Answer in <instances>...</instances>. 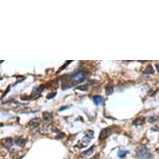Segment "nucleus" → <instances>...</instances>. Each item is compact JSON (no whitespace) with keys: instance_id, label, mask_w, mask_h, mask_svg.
Wrapping results in <instances>:
<instances>
[{"instance_id":"f257e3e1","label":"nucleus","mask_w":159,"mask_h":159,"mask_svg":"<svg viewBox=\"0 0 159 159\" xmlns=\"http://www.w3.org/2000/svg\"><path fill=\"white\" fill-rule=\"evenodd\" d=\"M87 76V72L84 71H79L69 76H64L62 80V88L65 90L72 87L79 83L84 81Z\"/></svg>"},{"instance_id":"f03ea898","label":"nucleus","mask_w":159,"mask_h":159,"mask_svg":"<svg viewBox=\"0 0 159 159\" xmlns=\"http://www.w3.org/2000/svg\"><path fill=\"white\" fill-rule=\"evenodd\" d=\"M137 157L138 159H150L152 155L145 147H141L137 150Z\"/></svg>"},{"instance_id":"7ed1b4c3","label":"nucleus","mask_w":159,"mask_h":159,"mask_svg":"<svg viewBox=\"0 0 159 159\" xmlns=\"http://www.w3.org/2000/svg\"><path fill=\"white\" fill-rule=\"evenodd\" d=\"M113 127H107L101 130L100 135H99V139L100 140H104L107 138L108 137L110 136V135L112 134L113 131H114Z\"/></svg>"},{"instance_id":"20e7f679","label":"nucleus","mask_w":159,"mask_h":159,"mask_svg":"<svg viewBox=\"0 0 159 159\" xmlns=\"http://www.w3.org/2000/svg\"><path fill=\"white\" fill-rule=\"evenodd\" d=\"M91 138H89L88 137L85 136L84 137H83L81 140H80L78 142L77 147L79 149H82V148H85L91 142Z\"/></svg>"},{"instance_id":"39448f33","label":"nucleus","mask_w":159,"mask_h":159,"mask_svg":"<svg viewBox=\"0 0 159 159\" xmlns=\"http://www.w3.org/2000/svg\"><path fill=\"white\" fill-rule=\"evenodd\" d=\"M2 145L6 149H10L11 147L13 146V140L11 138H5L3 140Z\"/></svg>"},{"instance_id":"423d86ee","label":"nucleus","mask_w":159,"mask_h":159,"mask_svg":"<svg viewBox=\"0 0 159 159\" xmlns=\"http://www.w3.org/2000/svg\"><path fill=\"white\" fill-rule=\"evenodd\" d=\"M40 123H41V119L38 118V117H36V118L31 119L29 122L28 124H29V125L31 127L35 128V127L38 126V125L40 124Z\"/></svg>"},{"instance_id":"0eeeda50","label":"nucleus","mask_w":159,"mask_h":159,"mask_svg":"<svg viewBox=\"0 0 159 159\" xmlns=\"http://www.w3.org/2000/svg\"><path fill=\"white\" fill-rule=\"evenodd\" d=\"M105 91H106V94L107 96H110L114 92V85L111 83L107 84L105 87Z\"/></svg>"},{"instance_id":"6e6552de","label":"nucleus","mask_w":159,"mask_h":159,"mask_svg":"<svg viewBox=\"0 0 159 159\" xmlns=\"http://www.w3.org/2000/svg\"><path fill=\"white\" fill-rule=\"evenodd\" d=\"M93 101H94V104L97 105V106H101L104 103V100L103 98L100 96H95L93 97Z\"/></svg>"},{"instance_id":"1a4fd4ad","label":"nucleus","mask_w":159,"mask_h":159,"mask_svg":"<svg viewBox=\"0 0 159 159\" xmlns=\"http://www.w3.org/2000/svg\"><path fill=\"white\" fill-rule=\"evenodd\" d=\"M15 142L16 144V145H18V146L21 147H23L25 146L26 144V140L24 139V138H15Z\"/></svg>"},{"instance_id":"9d476101","label":"nucleus","mask_w":159,"mask_h":159,"mask_svg":"<svg viewBox=\"0 0 159 159\" xmlns=\"http://www.w3.org/2000/svg\"><path fill=\"white\" fill-rule=\"evenodd\" d=\"M95 148H96L95 145H93V146L91 147L90 148V149H89L88 150L84 151V152H83L82 153L81 155L82 156V157H87V156L90 155H91L94 152Z\"/></svg>"},{"instance_id":"9b49d317","label":"nucleus","mask_w":159,"mask_h":159,"mask_svg":"<svg viewBox=\"0 0 159 159\" xmlns=\"http://www.w3.org/2000/svg\"><path fill=\"white\" fill-rule=\"evenodd\" d=\"M145 122V118L142 117V118H137L133 122V125H141L143 124Z\"/></svg>"},{"instance_id":"f8f14e48","label":"nucleus","mask_w":159,"mask_h":159,"mask_svg":"<svg viewBox=\"0 0 159 159\" xmlns=\"http://www.w3.org/2000/svg\"><path fill=\"white\" fill-rule=\"evenodd\" d=\"M42 117H43V119L46 121H49L50 120L51 118H52V116L51 115V114L50 113H48V112H44L43 113V115H42Z\"/></svg>"},{"instance_id":"ddd939ff","label":"nucleus","mask_w":159,"mask_h":159,"mask_svg":"<svg viewBox=\"0 0 159 159\" xmlns=\"http://www.w3.org/2000/svg\"><path fill=\"white\" fill-rule=\"evenodd\" d=\"M154 73V70L151 66H147V67L145 69V71H144V74H152Z\"/></svg>"},{"instance_id":"4468645a","label":"nucleus","mask_w":159,"mask_h":159,"mask_svg":"<svg viewBox=\"0 0 159 159\" xmlns=\"http://www.w3.org/2000/svg\"><path fill=\"white\" fill-rule=\"evenodd\" d=\"M85 134H86V136L88 137L91 138V139H92L94 136V131H92V130H87V131L85 132Z\"/></svg>"},{"instance_id":"2eb2a0df","label":"nucleus","mask_w":159,"mask_h":159,"mask_svg":"<svg viewBox=\"0 0 159 159\" xmlns=\"http://www.w3.org/2000/svg\"><path fill=\"white\" fill-rule=\"evenodd\" d=\"M44 90V87L42 86H40L39 87L37 88H35L34 90V94H39Z\"/></svg>"},{"instance_id":"dca6fc26","label":"nucleus","mask_w":159,"mask_h":159,"mask_svg":"<svg viewBox=\"0 0 159 159\" xmlns=\"http://www.w3.org/2000/svg\"><path fill=\"white\" fill-rule=\"evenodd\" d=\"M77 89L79 90H81V91H87L88 89H89V86L87 84L82 85V86H79V87H77Z\"/></svg>"},{"instance_id":"f3484780","label":"nucleus","mask_w":159,"mask_h":159,"mask_svg":"<svg viewBox=\"0 0 159 159\" xmlns=\"http://www.w3.org/2000/svg\"><path fill=\"white\" fill-rule=\"evenodd\" d=\"M127 153V151L125 150H120L118 153V156L119 157H123Z\"/></svg>"},{"instance_id":"a211bd4d","label":"nucleus","mask_w":159,"mask_h":159,"mask_svg":"<svg viewBox=\"0 0 159 159\" xmlns=\"http://www.w3.org/2000/svg\"><path fill=\"white\" fill-rule=\"evenodd\" d=\"M56 96V92L50 93V94H49L47 96H46V98H47V99H52V98H53L54 97H55Z\"/></svg>"},{"instance_id":"6ab92c4d","label":"nucleus","mask_w":159,"mask_h":159,"mask_svg":"<svg viewBox=\"0 0 159 159\" xmlns=\"http://www.w3.org/2000/svg\"><path fill=\"white\" fill-rule=\"evenodd\" d=\"M156 120H157V118H156L155 117H150L149 118V119H148V121L149 122H150V123H152V122H155Z\"/></svg>"},{"instance_id":"aec40b11","label":"nucleus","mask_w":159,"mask_h":159,"mask_svg":"<svg viewBox=\"0 0 159 159\" xmlns=\"http://www.w3.org/2000/svg\"><path fill=\"white\" fill-rule=\"evenodd\" d=\"M64 136H65V135L64 134V133H59V134L58 135H57V136L56 137V138H57H57H59V139H61V138H62V137H64Z\"/></svg>"},{"instance_id":"412c9836","label":"nucleus","mask_w":159,"mask_h":159,"mask_svg":"<svg viewBox=\"0 0 159 159\" xmlns=\"http://www.w3.org/2000/svg\"><path fill=\"white\" fill-rule=\"evenodd\" d=\"M90 159H99V154H96L92 157V158H91Z\"/></svg>"},{"instance_id":"4be33fe9","label":"nucleus","mask_w":159,"mask_h":159,"mask_svg":"<svg viewBox=\"0 0 159 159\" xmlns=\"http://www.w3.org/2000/svg\"><path fill=\"white\" fill-rule=\"evenodd\" d=\"M69 108L68 106H64V107H62L60 109H59V111H62L63 110H65V109Z\"/></svg>"},{"instance_id":"5701e85b","label":"nucleus","mask_w":159,"mask_h":159,"mask_svg":"<svg viewBox=\"0 0 159 159\" xmlns=\"http://www.w3.org/2000/svg\"><path fill=\"white\" fill-rule=\"evenodd\" d=\"M155 67L157 69L158 71L159 72V64H155Z\"/></svg>"}]
</instances>
